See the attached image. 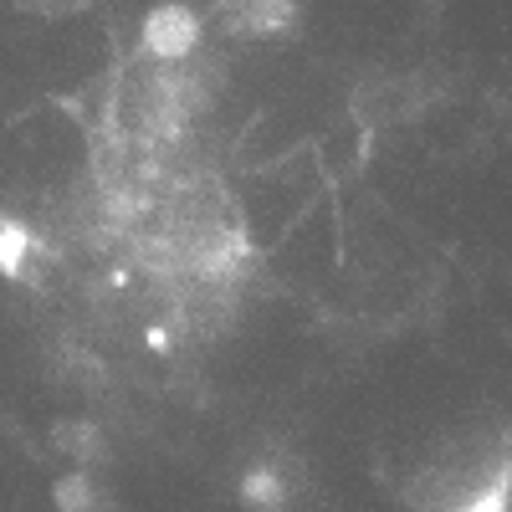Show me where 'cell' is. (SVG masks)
Masks as SVG:
<instances>
[{
    "mask_svg": "<svg viewBox=\"0 0 512 512\" xmlns=\"http://www.w3.org/2000/svg\"><path fill=\"white\" fill-rule=\"evenodd\" d=\"M144 41H149L154 57L175 62V57L190 52V41H195V16H190V11H159V16L144 26Z\"/></svg>",
    "mask_w": 512,
    "mask_h": 512,
    "instance_id": "obj_1",
    "label": "cell"
}]
</instances>
